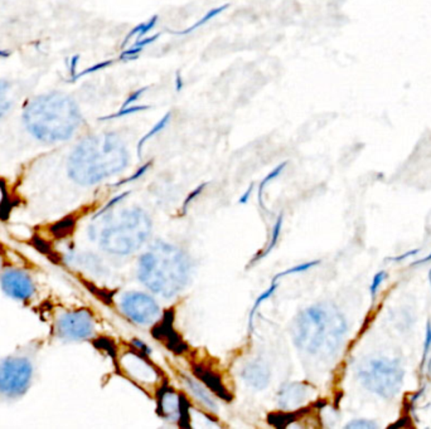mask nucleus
<instances>
[{
    "label": "nucleus",
    "mask_w": 431,
    "mask_h": 429,
    "mask_svg": "<svg viewBox=\"0 0 431 429\" xmlns=\"http://www.w3.org/2000/svg\"><path fill=\"white\" fill-rule=\"evenodd\" d=\"M21 125L30 142L55 147L74 139L82 125L77 102L62 91H48L23 103Z\"/></svg>",
    "instance_id": "1"
},
{
    "label": "nucleus",
    "mask_w": 431,
    "mask_h": 429,
    "mask_svg": "<svg viewBox=\"0 0 431 429\" xmlns=\"http://www.w3.org/2000/svg\"><path fill=\"white\" fill-rule=\"evenodd\" d=\"M152 231V222L144 210H126L115 214L102 208L91 218L87 236L110 254L126 256L142 247Z\"/></svg>",
    "instance_id": "2"
},
{
    "label": "nucleus",
    "mask_w": 431,
    "mask_h": 429,
    "mask_svg": "<svg viewBox=\"0 0 431 429\" xmlns=\"http://www.w3.org/2000/svg\"><path fill=\"white\" fill-rule=\"evenodd\" d=\"M347 331L346 320L335 306L319 304L299 314L295 320V344L312 355H330L340 346Z\"/></svg>",
    "instance_id": "3"
},
{
    "label": "nucleus",
    "mask_w": 431,
    "mask_h": 429,
    "mask_svg": "<svg viewBox=\"0 0 431 429\" xmlns=\"http://www.w3.org/2000/svg\"><path fill=\"white\" fill-rule=\"evenodd\" d=\"M191 265L181 249L164 242L154 243L139 262V278L155 294L172 297L186 287Z\"/></svg>",
    "instance_id": "4"
},
{
    "label": "nucleus",
    "mask_w": 431,
    "mask_h": 429,
    "mask_svg": "<svg viewBox=\"0 0 431 429\" xmlns=\"http://www.w3.org/2000/svg\"><path fill=\"white\" fill-rule=\"evenodd\" d=\"M42 351V341L33 340L0 359V404L17 401L32 388Z\"/></svg>",
    "instance_id": "5"
},
{
    "label": "nucleus",
    "mask_w": 431,
    "mask_h": 429,
    "mask_svg": "<svg viewBox=\"0 0 431 429\" xmlns=\"http://www.w3.org/2000/svg\"><path fill=\"white\" fill-rule=\"evenodd\" d=\"M357 377L371 393L384 399H392L403 387L405 370L398 360L377 358L363 362L358 367Z\"/></svg>",
    "instance_id": "6"
},
{
    "label": "nucleus",
    "mask_w": 431,
    "mask_h": 429,
    "mask_svg": "<svg viewBox=\"0 0 431 429\" xmlns=\"http://www.w3.org/2000/svg\"><path fill=\"white\" fill-rule=\"evenodd\" d=\"M52 333L63 343L90 339L95 333V317L87 309L58 311L52 319Z\"/></svg>",
    "instance_id": "7"
},
{
    "label": "nucleus",
    "mask_w": 431,
    "mask_h": 429,
    "mask_svg": "<svg viewBox=\"0 0 431 429\" xmlns=\"http://www.w3.org/2000/svg\"><path fill=\"white\" fill-rule=\"evenodd\" d=\"M0 287L9 299L19 302H29L38 292V286L30 272L9 265L0 271Z\"/></svg>",
    "instance_id": "8"
},
{
    "label": "nucleus",
    "mask_w": 431,
    "mask_h": 429,
    "mask_svg": "<svg viewBox=\"0 0 431 429\" xmlns=\"http://www.w3.org/2000/svg\"><path fill=\"white\" fill-rule=\"evenodd\" d=\"M121 310L131 321L147 325L153 322L159 314V306L150 296L142 292H128L120 302Z\"/></svg>",
    "instance_id": "9"
},
{
    "label": "nucleus",
    "mask_w": 431,
    "mask_h": 429,
    "mask_svg": "<svg viewBox=\"0 0 431 429\" xmlns=\"http://www.w3.org/2000/svg\"><path fill=\"white\" fill-rule=\"evenodd\" d=\"M310 393L312 389L306 383L285 384L279 391V406L288 412H299L310 398Z\"/></svg>",
    "instance_id": "10"
},
{
    "label": "nucleus",
    "mask_w": 431,
    "mask_h": 429,
    "mask_svg": "<svg viewBox=\"0 0 431 429\" xmlns=\"http://www.w3.org/2000/svg\"><path fill=\"white\" fill-rule=\"evenodd\" d=\"M153 336L158 340H163L170 350L174 351L176 354H181L187 350V345L181 341L173 328V311L165 312L164 319L153 328Z\"/></svg>",
    "instance_id": "11"
},
{
    "label": "nucleus",
    "mask_w": 431,
    "mask_h": 429,
    "mask_svg": "<svg viewBox=\"0 0 431 429\" xmlns=\"http://www.w3.org/2000/svg\"><path fill=\"white\" fill-rule=\"evenodd\" d=\"M241 377L255 389H265L270 383V370L262 362H247L241 372Z\"/></svg>",
    "instance_id": "12"
},
{
    "label": "nucleus",
    "mask_w": 431,
    "mask_h": 429,
    "mask_svg": "<svg viewBox=\"0 0 431 429\" xmlns=\"http://www.w3.org/2000/svg\"><path fill=\"white\" fill-rule=\"evenodd\" d=\"M193 372H194V375L202 383H204L208 389L212 390L220 398L225 399V401H231L233 399V396L228 393L226 387L222 383V379L217 374L213 373L211 369L204 367V365H201V364H197V365L193 367Z\"/></svg>",
    "instance_id": "13"
},
{
    "label": "nucleus",
    "mask_w": 431,
    "mask_h": 429,
    "mask_svg": "<svg viewBox=\"0 0 431 429\" xmlns=\"http://www.w3.org/2000/svg\"><path fill=\"white\" fill-rule=\"evenodd\" d=\"M158 411L164 418L179 421L181 396L170 388H163L158 396Z\"/></svg>",
    "instance_id": "14"
},
{
    "label": "nucleus",
    "mask_w": 431,
    "mask_h": 429,
    "mask_svg": "<svg viewBox=\"0 0 431 429\" xmlns=\"http://www.w3.org/2000/svg\"><path fill=\"white\" fill-rule=\"evenodd\" d=\"M124 359L126 360V364L124 362L125 367L136 369V372L131 373V377L135 378L136 380H147V379H154V377H157L155 372H154V367H150L140 356L130 354V355L124 356ZM130 370H133V369H130Z\"/></svg>",
    "instance_id": "15"
},
{
    "label": "nucleus",
    "mask_w": 431,
    "mask_h": 429,
    "mask_svg": "<svg viewBox=\"0 0 431 429\" xmlns=\"http://www.w3.org/2000/svg\"><path fill=\"white\" fill-rule=\"evenodd\" d=\"M14 106V90L11 81L0 76V121L6 119Z\"/></svg>",
    "instance_id": "16"
},
{
    "label": "nucleus",
    "mask_w": 431,
    "mask_h": 429,
    "mask_svg": "<svg viewBox=\"0 0 431 429\" xmlns=\"http://www.w3.org/2000/svg\"><path fill=\"white\" fill-rule=\"evenodd\" d=\"M11 208V193L4 178L0 176V218H8Z\"/></svg>",
    "instance_id": "17"
},
{
    "label": "nucleus",
    "mask_w": 431,
    "mask_h": 429,
    "mask_svg": "<svg viewBox=\"0 0 431 429\" xmlns=\"http://www.w3.org/2000/svg\"><path fill=\"white\" fill-rule=\"evenodd\" d=\"M184 382L187 383L188 388L192 390L193 394L197 396L199 401H202L206 407L211 408V409H215V408H217L215 401L211 398L210 394H208V393L206 391V389H203V388H202L198 383H196L194 380L189 378L184 379Z\"/></svg>",
    "instance_id": "18"
},
{
    "label": "nucleus",
    "mask_w": 431,
    "mask_h": 429,
    "mask_svg": "<svg viewBox=\"0 0 431 429\" xmlns=\"http://www.w3.org/2000/svg\"><path fill=\"white\" fill-rule=\"evenodd\" d=\"M279 281H275V280H272V285H270V287L267 288V291H264L262 294L256 299L255 304H254V307H252V310H251V314H250V328H252V324H254V317H255V314L259 310V307H260L265 301L270 299L272 294H275V291L278 290Z\"/></svg>",
    "instance_id": "19"
},
{
    "label": "nucleus",
    "mask_w": 431,
    "mask_h": 429,
    "mask_svg": "<svg viewBox=\"0 0 431 429\" xmlns=\"http://www.w3.org/2000/svg\"><path fill=\"white\" fill-rule=\"evenodd\" d=\"M296 419V414L294 412L286 413H274L269 416V423L274 425V427H278V428H284L286 427L288 424L291 423L293 421Z\"/></svg>",
    "instance_id": "20"
},
{
    "label": "nucleus",
    "mask_w": 431,
    "mask_h": 429,
    "mask_svg": "<svg viewBox=\"0 0 431 429\" xmlns=\"http://www.w3.org/2000/svg\"><path fill=\"white\" fill-rule=\"evenodd\" d=\"M283 220V215H280V217H279L278 218V220L275 222V226H274V229H272V239H270V243L267 244V248L264 249V251H262V252H261V253L257 256V258H255V260L254 261L260 260L261 257H264L265 254L270 253L272 249L276 247V243H278L279 237H280V233H281Z\"/></svg>",
    "instance_id": "21"
},
{
    "label": "nucleus",
    "mask_w": 431,
    "mask_h": 429,
    "mask_svg": "<svg viewBox=\"0 0 431 429\" xmlns=\"http://www.w3.org/2000/svg\"><path fill=\"white\" fill-rule=\"evenodd\" d=\"M320 261H312V262H306V263H301V265H295L291 268H288L285 271L280 272L276 276L274 277L275 281H279L281 277L290 276V275H295V273H301V272H306L308 270H310L313 267L319 265Z\"/></svg>",
    "instance_id": "22"
},
{
    "label": "nucleus",
    "mask_w": 431,
    "mask_h": 429,
    "mask_svg": "<svg viewBox=\"0 0 431 429\" xmlns=\"http://www.w3.org/2000/svg\"><path fill=\"white\" fill-rule=\"evenodd\" d=\"M284 165H280L278 166L276 169L272 170V173L269 174V176L264 179V181H261L260 187H259V200H260V204L264 207V203H262V194H264V189L267 187V184L270 183V181H274L275 178H278L280 176V173L283 171Z\"/></svg>",
    "instance_id": "23"
},
{
    "label": "nucleus",
    "mask_w": 431,
    "mask_h": 429,
    "mask_svg": "<svg viewBox=\"0 0 431 429\" xmlns=\"http://www.w3.org/2000/svg\"><path fill=\"white\" fill-rule=\"evenodd\" d=\"M347 429H376L377 424L369 419H354L346 425Z\"/></svg>",
    "instance_id": "24"
},
{
    "label": "nucleus",
    "mask_w": 431,
    "mask_h": 429,
    "mask_svg": "<svg viewBox=\"0 0 431 429\" xmlns=\"http://www.w3.org/2000/svg\"><path fill=\"white\" fill-rule=\"evenodd\" d=\"M387 275H386L385 271L377 272L376 275H374V278H372V283H371V287H369V292H371V296H372V299H374L376 294H377V290L380 287L382 282L385 281V278Z\"/></svg>",
    "instance_id": "25"
},
{
    "label": "nucleus",
    "mask_w": 431,
    "mask_h": 429,
    "mask_svg": "<svg viewBox=\"0 0 431 429\" xmlns=\"http://www.w3.org/2000/svg\"><path fill=\"white\" fill-rule=\"evenodd\" d=\"M431 346V321L427 320L426 322V335H425V344H424V354H422V362H421V367L425 364L426 358L429 354Z\"/></svg>",
    "instance_id": "26"
},
{
    "label": "nucleus",
    "mask_w": 431,
    "mask_h": 429,
    "mask_svg": "<svg viewBox=\"0 0 431 429\" xmlns=\"http://www.w3.org/2000/svg\"><path fill=\"white\" fill-rule=\"evenodd\" d=\"M419 248L414 249V251H408V252H406V253L401 254V256H398V257H392V258H390V261H392V262H400V261L406 260V258H408V257H411V258H413V257L419 253Z\"/></svg>",
    "instance_id": "27"
},
{
    "label": "nucleus",
    "mask_w": 431,
    "mask_h": 429,
    "mask_svg": "<svg viewBox=\"0 0 431 429\" xmlns=\"http://www.w3.org/2000/svg\"><path fill=\"white\" fill-rule=\"evenodd\" d=\"M251 193H252V185L247 189V192L244 193V195L240 198V203L245 204L249 202L250 197H251Z\"/></svg>",
    "instance_id": "28"
},
{
    "label": "nucleus",
    "mask_w": 431,
    "mask_h": 429,
    "mask_svg": "<svg viewBox=\"0 0 431 429\" xmlns=\"http://www.w3.org/2000/svg\"><path fill=\"white\" fill-rule=\"evenodd\" d=\"M11 56V52L9 50H6V48H1L0 47V61H3V59H6V58H9Z\"/></svg>",
    "instance_id": "29"
},
{
    "label": "nucleus",
    "mask_w": 431,
    "mask_h": 429,
    "mask_svg": "<svg viewBox=\"0 0 431 429\" xmlns=\"http://www.w3.org/2000/svg\"><path fill=\"white\" fill-rule=\"evenodd\" d=\"M201 190H202V187H199L198 189H197V192L194 190V192H193L192 194H191V195L188 197L187 200L184 202V207H187L188 204L191 203V200H192V199H194V197H197V195H198L199 192H201Z\"/></svg>",
    "instance_id": "30"
},
{
    "label": "nucleus",
    "mask_w": 431,
    "mask_h": 429,
    "mask_svg": "<svg viewBox=\"0 0 431 429\" xmlns=\"http://www.w3.org/2000/svg\"><path fill=\"white\" fill-rule=\"evenodd\" d=\"M431 261V253L429 256H426L425 258H422V260L416 261L411 265H424V263H427V262H430Z\"/></svg>",
    "instance_id": "31"
},
{
    "label": "nucleus",
    "mask_w": 431,
    "mask_h": 429,
    "mask_svg": "<svg viewBox=\"0 0 431 429\" xmlns=\"http://www.w3.org/2000/svg\"><path fill=\"white\" fill-rule=\"evenodd\" d=\"M6 267V262H4V257H3V254L0 253V271L3 270Z\"/></svg>",
    "instance_id": "32"
},
{
    "label": "nucleus",
    "mask_w": 431,
    "mask_h": 429,
    "mask_svg": "<svg viewBox=\"0 0 431 429\" xmlns=\"http://www.w3.org/2000/svg\"><path fill=\"white\" fill-rule=\"evenodd\" d=\"M429 278H430V285H431V271L429 272Z\"/></svg>",
    "instance_id": "33"
},
{
    "label": "nucleus",
    "mask_w": 431,
    "mask_h": 429,
    "mask_svg": "<svg viewBox=\"0 0 431 429\" xmlns=\"http://www.w3.org/2000/svg\"><path fill=\"white\" fill-rule=\"evenodd\" d=\"M429 367H431V360H430V364H429Z\"/></svg>",
    "instance_id": "34"
}]
</instances>
